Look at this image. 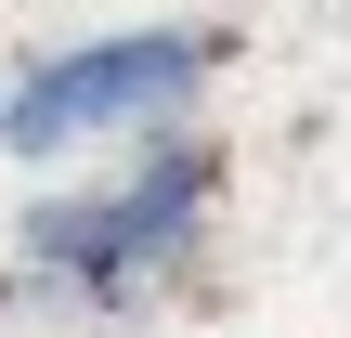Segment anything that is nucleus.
I'll return each mask as SVG.
<instances>
[{"mask_svg":"<svg viewBox=\"0 0 351 338\" xmlns=\"http://www.w3.org/2000/svg\"><path fill=\"white\" fill-rule=\"evenodd\" d=\"M208 208H221V143H208V130H143V143H117V169L39 195L13 248H26L52 287H78V300H143L156 274L195 261Z\"/></svg>","mask_w":351,"mask_h":338,"instance_id":"1","label":"nucleus"},{"mask_svg":"<svg viewBox=\"0 0 351 338\" xmlns=\"http://www.w3.org/2000/svg\"><path fill=\"white\" fill-rule=\"evenodd\" d=\"M221 78V26H104V39H52L39 65H13L0 91V156L13 169H65V156H117L143 130H182Z\"/></svg>","mask_w":351,"mask_h":338,"instance_id":"2","label":"nucleus"}]
</instances>
